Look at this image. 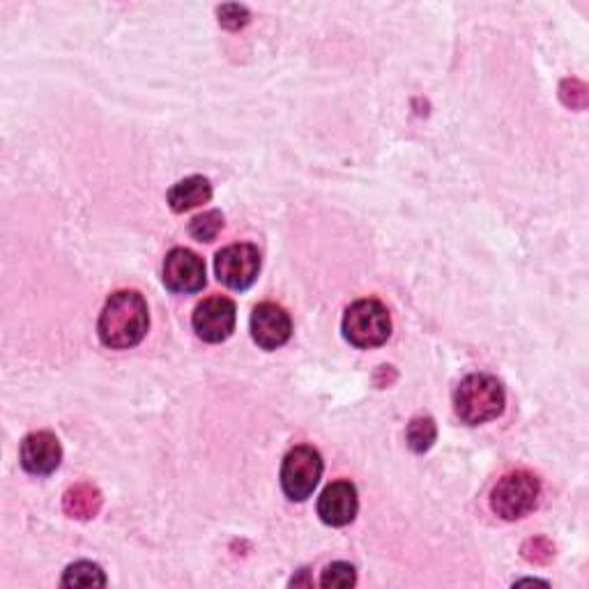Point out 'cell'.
Returning a JSON list of instances; mask_svg holds the SVG:
<instances>
[{"label": "cell", "instance_id": "obj_3", "mask_svg": "<svg viewBox=\"0 0 589 589\" xmlns=\"http://www.w3.org/2000/svg\"><path fill=\"white\" fill-rule=\"evenodd\" d=\"M392 334V316L380 300H360L343 316V336L355 349L369 351L383 345Z\"/></svg>", "mask_w": 589, "mask_h": 589}, {"label": "cell", "instance_id": "obj_2", "mask_svg": "<svg viewBox=\"0 0 589 589\" xmlns=\"http://www.w3.org/2000/svg\"><path fill=\"white\" fill-rule=\"evenodd\" d=\"M504 387L489 373H472L461 380L454 392L457 418L468 426H481L504 412Z\"/></svg>", "mask_w": 589, "mask_h": 589}, {"label": "cell", "instance_id": "obj_12", "mask_svg": "<svg viewBox=\"0 0 589 589\" xmlns=\"http://www.w3.org/2000/svg\"><path fill=\"white\" fill-rule=\"evenodd\" d=\"M213 198V185L203 176H192L180 180L176 187L168 192V205L173 213H189L194 207H200L210 203Z\"/></svg>", "mask_w": 589, "mask_h": 589}, {"label": "cell", "instance_id": "obj_18", "mask_svg": "<svg viewBox=\"0 0 589 589\" xmlns=\"http://www.w3.org/2000/svg\"><path fill=\"white\" fill-rule=\"evenodd\" d=\"M217 14H219V23L226 30H239V28L249 26V21H252V12L245 6H237V3L222 6Z\"/></svg>", "mask_w": 589, "mask_h": 589}, {"label": "cell", "instance_id": "obj_20", "mask_svg": "<svg viewBox=\"0 0 589 589\" xmlns=\"http://www.w3.org/2000/svg\"><path fill=\"white\" fill-rule=\"evenodd\" d=\"M523 556H526V560H530V562L546 565V562H550L552 558H556V548H552V543L546 541V539H530V541L523 546Z\"/></svg>", "mask_w": 589, "mask_h": 589}, {"label": "cell", "instance_id": "obj_10", "mask_svg": "<svg viewBox=\"0 0 589 589\" xmlns=\"http://www.w3.org/2000/svg\"><path fill=\"white\" fill-rule=\"evenodd\" d=\"M19 461L28 474L47 477V474L58 470V465L62 461V446H60L58 438L49 431L30 433L21 442Z\"/></svg>", "mask_w": 589, "mask_h": 589}, {"label": "cell", "instance_id": "obj_1", "mask_svg": "<svg viewBox=\"0 0 589 589\" xmlns=\"http://www.w3.org/2000/svg\"><path fill=\"white\" fill-rule=\"evenodd\" d=\"M150 327L148 302L136 291L114 293L97 323L99 341L111 351H127L141 343Z\"/></svg>", "mask_w": 589, "mask_h": 589}, {"label": "cell", "instance_id": "obj_11", "mask_svg": "<svg viewBox=\"0 0 589 589\" xmlns=\"http://www.w3.org/2000/svg\"><path fill=\"white\" fill-rule=\"evenodd\" d=\"M360 509L357 489L351 481H332L318 500V516L325 526L343 528L355 521Z\"/></svg>", "mask_w": 589, "mask_h": 589}, {"label": "cell", "instance_id": "obj_7", "mask_svg": "<svg viewBox=\"0 0 589 589\" xmlns=\"http://www.w3.org/2000/svg\"><path fill=\"white\" fill-rule=\"evenodd\" d=\"M237 321V308L235 302L228 297H207L203 300L194 311V332L205 343H222L226 341Z\"/></svg>", "mask_w": 589, "mask_h": 589}, {"label": "cell", "instance_id": "obj_8", "mask_svg": "<svg viewBox=\"0 0 589 589\" xmlns=\"http://www.w3.org/2000/svg\"><path fill=\"white\" fill-rule=\"evenodd\" d=\"M207 282L205 263L189 249H173L164 261V286L170 293L192 295L203 291Z\"/></svg>", "mask_w": 589, "mask_h": 589}, {"label": "cell", "instance_id": "obj_9", "mask_svg": "<svg viewBox=\"0 0 589 589\" xmlns=\"http://www.w3.org/2000/svg\"><path fill=\"white\" fill-rule=\"evenodd\" d=\"M293 334V321L286 308L272 302H263L252 314V336L263 351H276L288 343Z\"/></svg>", "mask_w": 589, "mask_h": 589}, {"label": "cell", "instance_id": "obj_4", "mask_svg": "<svg viewBox=\"0 0 589 589\" xmlns=\"http://www.w3.org/2000/svg\"><path fill=\"white\" fill-rule=\"evenodd\" d=\"M541 495L539 479L528 470H516L504 474L491 493V509L502 521H521L534 511Z\"/></svg>", "mask_w": 589, "mask_h": 589}, {"label": "cell", "instance_id": "obj_15", "mask_svg": "<svg viewBox=\"0 0 589 589\" xmlns=\"http://www.w3.org/2000/svg\"><path fill=\"white\" fill-rule=\"evenodd\" d=\"M60 585L62 587H104L107 585V576H104L99 565L77 562L72 567H67Z\"/></svg>", "mask_w": 589, "mask_h": 589}, {"label": "cell", "instance_id": "obj_5", "mask_svg": "<svg viewBox=\"0 0 589 589\" xmlns=\"http://www.w3.org/2000/svg\"><path fill=\"white\" fill-rule=\"evenodd\" d=\"M323 477V457L314 446L300 444L286 454L282 465V489L288 500L304 502L314 495Z\"/></svg>", "mask_w": 589, "mask_h": 589}, {"label": "cell", "instance_id": "obj_17", "mask_svg": "<svg viewBox=\"0 0 589 589\" xmlns=\"http://www.w3.org/2000/svg\"><path fill=\"white\" fill-rule=\"evenodd\" d=\"M357 582V573H355V567L353 565H345V562H334L330 565L325 571H323V578H321V585L323 587H353Z\"/></svg>", "mask_w": 589, "mask_h": 589}, {"label": "cell", "instance_id": "obj_16", "mask_svg": "<svg viewBox=\"0 0 589 589\" xmlns=\"http://www.w3.org/2000/svg\"><path fill=\"white\" fill-rule=\"evenodd\" d=\"M224 215L219 210H210V213H203L200 217H196L189 224V235L198 242H213L217 239V235L224 230Z\"/></svg>", "mask_w": 589, "mask_h": 589}, {"label": "cell", "instance_id": "obj_13", "mask_svg": "<svg viewBox=\"0 0 589 589\" xmlns=\"http://www.w3.org/2000/svg\"><path fill=\"white\" fill-rule=\"evenodd\" d=\"M101 493L99 489H95L92 483H77V487L69 489L62 498V509L67 516L72 518H79V521H90V518H95L101 509Z\"/></svg>", "mask_w": 589, "mask_h": 589}, {"label": "cell", "instance_id": "obj_6", "mask_svg": "<svg viewBox=\"0 0 589 589\" xmlns=\"http://www.w3.org/2000/svg\"><path fill=\"white\" fill-rule=\"evenodd\" d=\"M217 279L233 288V291H247L254 286L261 272V252L249 245V242H239L222 249L215 258Z\"/></svg>", "mask_w": 589, "mask_h": 589}, {"label": "cell", "instance_id": "obj_19", "mask_svg": "<svg viewBox=\"0 0 589 589\" xmlns=\"http://www.w3.org/2000/svg\"><path fill=\"white\" fill-rule=\"evenodd\" d=\"M560 97H562V101L567 104V107H571V109H585L587 107V88H585V84L582 81H578V79H567V81H562V86H560Z\"/></svg>", "mask_w": 589, "mask_h": 589}, {"label": "cell", "instance_id": "obj_14", "mask_svg": "<svg viewBox=\"0 0 589 589\" xmlns=\"http://www.w3.org/2000/svg\"><path fill=\"white\" fill-rule=\"evenodd\" d=\"M435 438H438V426H435V422L431 418H414L408 424L405 440H408V446L412 449L414 454L429 452V449L435 442Z\"/></svg>", "mask_w": 589, "mask_h": 589}]
</instances>
